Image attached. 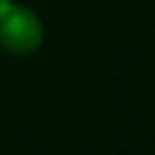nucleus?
<instances>
[{"label": "nucleus", "instance_id": "obj_2", "mask_svg": "<svg viewBox=\"0 0 155 155\" xmlns=\"http://www.w3.org/2000/svg\"><path fill=\"white\" fill-rule=\"evenodd\" d=\"M8 3H11V0H0V8H5V5H8Z\"/></svg>", "mask_w": 155, "mask_h": 155}, {"label": "nucleus", "instance_id": "obj_1", "mask_svg": "<svg viewBox=\"0 0 155 155\" xmlns=\"http://www.w3.org/2000/svg\"><path fill=\"white\" fill-rule=\"evenodd\" d=\"M44 19L16 0L0 8V49L14 57L35 54L44 46Z\"/></svg>", "mask_w": 155, "mask_h": 155}]
</instances>
